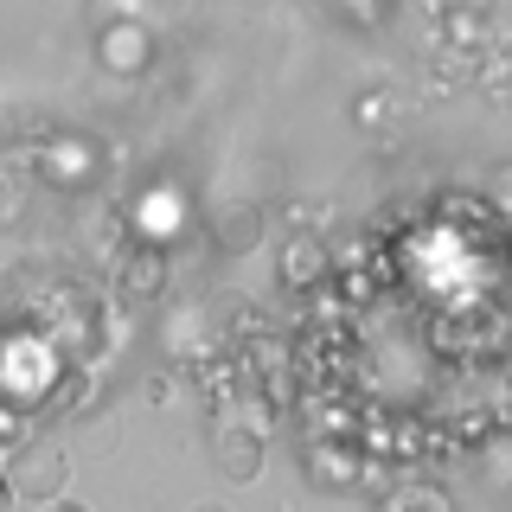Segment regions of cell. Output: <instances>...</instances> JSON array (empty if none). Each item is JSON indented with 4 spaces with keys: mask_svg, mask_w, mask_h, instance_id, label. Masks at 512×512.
<instances>
[{
    "mask_svg": "<svg viewBox=\"0 0 512 512\" xmlns=\"http://www.w3.org/2000/svg\"><path fill=\"white\" fill-rule=\"evenodd\" d=\"M7 461V487H13V500H32V506H45V500H58L64 487H71V455H58V448H45V442H26V448H13V455H0Z\"/></svg>",
    "mask_w": 512,
    "mask_h": 512,
    "instance_id": "1",
    "label": "cell"
},
{
    "mask_svg": "<svg viewBox=\"0 0 512 512\" xmlns=\"http://www.w3.org/2000/svg\"><path fill=\"white\" fill-rule=\"evenodd\" d=\"M301 468H308V480L320 493H352L365 480V455H359V442H346V436H314Z\"/></svg>",
    "mask_w": 512,
    "mask_h": 512,
    "instance_id": "2",
    "label": "cell"
},
{
    "mask_svg": "<svg viewBox=\"0 0 512 512\" xmlns=\"http://www.w3.org/2000/svg\"><path fill=\"white\" fill-rule=\"evenodd\" d=\"M212 455H218V474L231 480V487H250V480L263 474V429L256 423H218Z\"/></svg>",
    "mask_w": 512,
    "mask_h": 512,
    "instance_id": "3",
    "label": "cell"
},
{
    "mask_svg": "<svg viewBox=\"0 0 512 512\" xmlns=\"http://www.w3.org/2000/svg\"><path fill=\"white\" fill-rule=\"evenodd\" d=\"M160 288H167V256L128 244L116 256V301H122V308H141V301H154Z\"/></svg>",
    "mask_w": 512,
    "mask_h": 512,
    "instance_id": "4",
    "label": "cell"
},
{
    "mask_svg": "<svg viewBox=\"0 0 512 512\" xmlns=\"http://www.w3.org/2000/svg\"><path fill=\"white\" fill-rule=\"evenodd\" d=\"M327 269H333V256H327V244L308 231V237H288V250H282V288H314V282H327Z\"/></svg>",
    "mask_w": 512,
    "mask_h": 512,
    "instance_id": "5",
    "label": "cell"
},
{
    "mask_svg": "<svg viewBox=\"0 0 512 512\" xmlns=\"http://www.w3.org/2000/svg\"><path fill=\"white\" fill-rule=\"evenodd\" d=\"M103 64L122 71V77H135L141 64H148V32H141V20H122V26L103 32Z\"/></svg>",
    "mask_w": 512,
    "mask_h": 512,
    "instance_id": "6",
    "label": "cell"
},
{
    "mask_svg": "<svg viewBox=\"0 0 512 512\" xmlns=\"http://www.w3.org/2000/svg\"><path fill=\"white\" fill-rule=\"evenodd\" d=\"M84 244L90 250H109V256H122L135 237H128V218L116 212V205H90L84 212Z\"/></svg>",
    "mask_w": 512,
    "mask_h": 512,
    "instance_id": "7",
    "label": "cell"
},
{
    "mask_svg": "<svg viewBox=\"0 0 512 512\" xmlns=\"http://www.w3.org/2000/svg\"><path fill=\"white\" fill-rule=\"evenodd\" d=\"M378 512H455V500H448V487H436V480H410Z\"/></svg>",
    "mask_w": 512,
    "mask_h": 512,
    "instance_id": "8",
    "label": "cell"
},
{
    "mask_svg": "<svg viewBox=\"0 0 512 512\" xmlns=\"http://www.w3.org/2000/svg\"><path fill=\"white\" fill-rule=\"evenodd\" d=\"M26 442H39V416H32L26 404H13V397H0V448H26Z\"/></svg>",
    "mask_w": 512,
    "mask_h": 512,
    "instance_id": "9",
    "label": "cell"
},
{
    "mask_svg": "<svg viewBox=\"0 0 512 512\" xmlns=\"http://www.w3.org/2000/svg\"><path fill=\"white\" fill-rule=\"evenodd\" d=\"M391 116H397V96H384V90L365 96V109H359V122H365V128H378V122H391Z\"/></svg>",
    "mask_w": 512,
    "mask_h": 512,
    "instance_id": "10",
    "label": "cell"
},
{
    "mask_svg": "<svg viewBox=\"0 0 512 512\" xmlns=\"http://www.w3.org/2000/svg\"><path fill=\"white\" fill-rule=\"evenodd\" d=\"M39 512H90V506H84V500H71V493H58V500H45Z\"/></svg>",
    "mask_w": 512,
    "mask_h": 512,
    "instance_id": "11",
    "label": "cell"
},
{
    "mask_svg": "<svg viewBox=\"0 0 512 512\" xmlns=\"http://www.w3.org/2000/svg\"><path fill=\"white\" fill-rule=\"evenodd\" d=\"M0 512H13V487H7V474H0Z\"/></svg>",
    "mask_w": 512,
    "mask_h": 512,
    "instance_id": "12",
    "label": "cell"
},
{
    "mask_svg": "<svg viewBox=\"0 0 512 512\" xmlns=\"http://www.w3.org/2000/svg\"><path fill=\"white\" fill-rule=\"evenodd\" d=\"M199 512H224V506H199Z\"/></svg>",
    "mask_w": 512,
    "mask_h": 512,
    "instance_id": "13",
    "label": "cell"
}]
</instances>
